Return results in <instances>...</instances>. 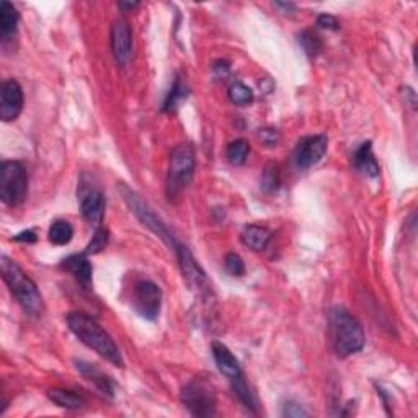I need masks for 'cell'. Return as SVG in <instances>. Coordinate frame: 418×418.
<instances>
[{
    "instance_id": "1",
    "label": "cell",
    "mask_w": 418,
    "mask_h": 418,
    "mask_svg": "<svg viewBox=\"0 0 418 418\" xmlns=\"http://www.w3.org/2000/svg\"><path fill=\"white\" fill-rule=\"evenodd\" d=\"M67 325L83 345L92 348L93 351L98 353L112 365L123 366V358L116 343L93 318L82 312H71L67 316Z\"/></svg>"
},
{
    "instance_id": "2",
    "label": "cell",
    "mask_w": 418,
    "mask_h": 418,
    "mask_svg": "<svg viewBox=\"0 0 418 418\" xmlns=\"http://www.w3.org/2000/svg\"><path fill=\"white\" fill-rule=\"evenodd\" d=\"M0 267H2L4 281L7 283L10 292H12L18 304L22 306L25 314L32 317H41L44 314V301L36 283L8 257H2Z\"/></svg>"
},
{
    "instance_id": "3",
    "label": "cell",
    "mask_w": 418,
    "mask_h": 418,
    "mask_svg": "<svg viewBox=\"0 0 418 418\" xmlns=\"http://www.w3.org/2000/svg\"><path fill=\"white\" fill-rule=\"evenodd\" d=\"M330 338L333 350L340 358L361 351L366 342L360 321L345 307H333L330 311Z\"/></svg>"
},
{
    "instance_id": "4",
    "label": "cell",
    "mask_w": 418,
    "mask_h": 418,
    "mask_svg": "<svg viewBox=\"0 0 418 418\" xmlns=\"http://www.w3.org/2000/svg\"><path fill=\"white\" fill-rule=\"evenodd\" d=\"M195 173V152L190 144L183 142L173 149L170 154L167 177V195L168 200L180 196L182 191L190 185Z\"/></svg>"
},
{
    "instance_id": "5",
    "label": "cell",
    "mask_w": 418,
    "mask_h": 418,
    "mask_svg": "<svg viewBox=\"0 0 418 418\" xmlns=\"http://www.w3.org/2000/svg\"><path fill=\"white\" fill-rule=\"evenodd\" d=\"M28 195V172L22 162L5 161L0 168V198L7 206H20Z\"/></svg>"
},
{
    "instance_id": "6",
    "label": "cell",
    "mask_w": 418,
    "mask_h": 418,
    "mask_svg": "<svg viewBox=\"0 0 418 418\" xmlns=\"http://www.w3.org/2000/svg\"><path fill=\"white\" fill-rule=\"evenodd\" d=\"M183 405L195 417L216 415V391L211 382L195 377L182 389Z\"/></svg>"
},
{
    "instance_id": "7",
    "label": "cell",
    "mask_w": 418,
    "mask_h": 418,
    "mask_svg": "<svg viewBox=\"0 0 418 418\" xmlns=\"http://www.w3.org/2000/svg\"><path fill=\"white\" fill-rule=\"evenodd\" d=\"M119 190H121L124 201H126V205L129 206V209H131V213L134 214V216H136L139 221H141L144 226L149 229V231H152L156 236L161 237L168 247H172L173 250H175L178 242L175 241V237L172 236V232L168 231L166 224L162 222V219L152 211L151 206H149L146 201H142L141 196H139L137 193L129 190L128 187L119 185Z\"/></svg>"
},
{
    "instance_id": "8",
    "label": "cell",
    "mask_w": 418,
    "mask_h": 418,
    "mask_svg": "<svg viewBox=\"0 0 418 418\" xmlns=\"http://www.w3.org/2000/svg\"><path fill=\"white\" fill-rule=\"evenodd\" d=\"M77 200L81 203V209L83 217L87 219L92 226H100L104 214V196L100 188L92 182L88 175H82L77 188Z\"/></svg>"
},
{
    "instance_id": "9",
    "label": "cell",
    "mask_w": 418,
    "mask_h": 418,
    "mask_svg": "<svg viewBox=\"0 0 418 418\" xmlns=\"http://www.w3.org/2000/svg\"><path fill=\"white\" fill-rule=\"evenodd\" d=\"M133 306L139 316L147 321H156L162 307V291L156 283L144 280L134 286Z\"/></svg>"
},
{
    "instance_id": "10",
    "label": "cell",
    "mask_w": 418,
    "mask_h": 418,
    "mask_svg": "<svg viewBox=\"0 0 418 418\" xmlns=\"http://www.w3.org/2000/svg\"><path fill=\"white\" fill-rule=\"evenodd\" d=\"M328 147V139L323 134H317V136H306L302 137L295 149V163L297 168L306 170L311 168L322 161V157L325 156Z\"/></svg>"
},
{
    "instance_id": "11",
    "label": "cell",
    "mask_w": 418,
    "mask_h": 418,
    "mask_svg": "<svg viewBox=\"0 0 418 418\" xmlns=\"http://www.w3.org/2000/svg\"><path fill=\"white\" fill-rule=\"evenodd\" d=\"M175 253L178 258V263H180L183 278L188 283V286L196 290L198 292H208L209 291V283L208 278L200 267V263L195 260V257L191 255V252L188 250V247L178 243L175 247Z\"/></svg>"
},
{
    "instance_id": "12",
    "label": "cell",
    "mask_w": 418,
    "mask_h": 418,
    "mask_svg": "<svg viewBox=\"0 0 418 418\" xmlns=\"http://www.w3.org/2000/svg\"><path fill=\"white\" fill-rule=\"evenodd\" d=\"M23 109V90L20 83L13 79L4 82L2 98H0V118L2 121L10 123L18 118Z\"/></svg>"
},
{
    "instance_id": "13",
    "label": "cell",
    "mask_w": 418,
    "mask_h": 418,
    "mask_svg": "<svg viewBox=\"0 0 418 418\" xmlns=\"http://www.w3.org/2000/svg\"><path fill=\"white\" fill-rule=\"evenodd\" d=\"M112 51L118 64L126 66L133 51V33L126 20L119 18L112 27Z\"/></svg>"
},
{
    "instance_id": "14",
    "label": "cell",
    "mask_w": 418,
    "mask_h": 418,
    "mask_svg": "<svg viewBox=\"0 0 418 418\" xmlns=\"http://www.w3.org/2000/svg\"><path fill=\"white\" fill-rule=\"evenodd\" d=\"M64 270L71 273V275L76 278L79 285H81L83 290H90L92 288V265L90 262L87 260L86 255H71L67 257L66 260L62 262L61 265Z\"/></svg>"
},
{
    "instance_id": "15",
    "label": "cell",
    "mask_w": 418,
    "mask_h": 418,
    "mask_svg": "<svg viewBox=\"0 0 418 418\" xmlns=\"http://www.w3.org/2000/svg\"><path fill=\"white\" fill-rule=\"evenodd\" d=\"M213 356L216 361V366L224 376H227L229 379L238 377L242 375L241 365H238L237 358L232 355L231 350L222 343H213Z\"/></svg>"
},
{
    "instance_id": "16",
    "label": "cell",
    "mask_w": 418,
    "mask_h": 418,
    "mask_svg": "<svg viewBox=\"0 0 418 418\" xmlns=\"http://www.w3.org/2000/svg\"><path fill=\"white\" fill-rule=\"evenodd\" d=\"M77 370L81 371V375L88 379L90 382H93L98 389H100L102 394L108 396V397H113V382L109 381V377L102 372L95 365H90V363H83V361H77Z\"/></svg>"
},
{
    "instance_id": "17",
    "label": "cell",
    "mask_w": 418,
    "mask_h": 418,
    "mask_svg": "<svg viewBox=\"0 0 418 418\" xmlns=\"http://www.w3.org/2000/svg\"><path fill=\"white\" fill-rule=\"evenodd\" d=\"M353 163L358 170L366 173L370 177L379 175V166H377L375 154H372V146L370 141L363 142L360 147L356 149L355 156H353Z\"/></svg>"
},
{
    "instance_id": "18",
    "label": "cell",
    "mask_w": 418,
    "mask_h": 418,
    "mask_svg": "<svg viewBox=\"0 0 418 418\" xmlns=\"http://www.w3.org/2000/svg\"><path fill=\"white\" fill-rule=\"evenodd\" d=\"M242 242L243 245L252 248V250L260 252L265 250L268 242L271 238V232L268 231L267 227L263 226H257V224H250L242 231Z\"/></svg>"
},
{
    "instance_id": "19",
    "label": "cell",
    "mask_w": 418,
    "mask_h": 418,
    "mask_svg": "<svg viewBox=\"0 0 418 418\" xmlns=\"http://www.w3.org/2000/svg\"><path fill=\"white\" fill-rule=\"evenodd\" d=\"M18 20L20 15L17 8L10 2H7V0H4V2L0 4V34H2L4 41H7V39L17 32Z\"/></svg>"
},
{
    "instance_id": "20",
    "label": "cell",
    "mask_w": 418,
    "mask_h": 418,
    "mask_svg": "<svg viewBox=\"0 0 418 418\" xmlns=\"http://www.w3.org/2000/svg\"><path fill=\"white\" fill-rule=\"evenodd\" d=\"M48 397L54 404L67 410H79L86 407V399L79 396L77 392L69 389H51L48 392Z\"/></svg>"
},
{
    "instance_id": "21",
    "label": "cell",
    "mask_w": 418,
    "mask_h": 418,
    "mask_svg": "<svg viewBox=\"0 0 418 418\" xmlns=\"http://www.w3.org/2000/svg\"><path fill=\"white\" fill-rule=\"evenodd\" d=\"M49 242H53L54 245H67L74 237V227L71 222L64 221V219H58L51 224L48 231Z\"/></svg>"
},
{
    "instance_id": "22",
    "label": "cell",
    "mask_w": 418,
    "mask_h": 418,
    "mask_svg": "<svg viewBox=\"0 0 418 418\" xmlns=\"http://www.w3.org/2000/svg\"><path fill=\"white\" fill-rule=\"evenodd\" d=\"M232 381V391L234 394H236L238 397V400L242 402L243 407L248 410L255 412L257 405H255V399H253V394L250 391V387H248V384L245 382V379H243V375H241L238 377H234Z\"/></svg>"
},
{
    "instance_id": "23",
    "label": "cell",
    "mask_w": 418,
    "mask_h": 418,
    "mask_svg": "<svg viewBox=\"0 0 418 418\" xmlns=\"http://www.w3.org/2000/svg\"><path fill=\"white\" fill-rule=\"evenodd\" d=\"M187 95H188V88L185 87V82H182V79L177 77L170 88V92H168L166 102H163L162 109L163 112H173V109L178 107V103H180Z\"/></svg>"
},
{
    "instance_id": "24",
    "label": "cell",
    "mask_w": 418,
    "mask_h": 418,
    "mask_svg": "<svg viewBox=\"0 0 418 418\" xmlns=\"http://www.w3.org/2000/svg\"><path fill=\"white\" fill-rule=\"evenodd\" d=\"M248 152H250V146H248L245 139H237V141L229 144L226 156L229 162L234 163V166H242L247 161Z\"/></svg>"
},
{
    "instance_id": "25",
    "label": "cell",
    "mask_w": 418,
    "mask_h": 418,
    "mask_svg": "<svg viewBox=\"0 0 418 418\" xmlns=\"http://www.w3.org/2000/svg\"><path fill=\"white\" fill-rule=\"evenodd\" d=\"M280 167L276 163H267L262 175V190L265 193H275L280 187Z\"/></svg>"
},
{
    "instance_id": "26",
    "label": "cell",
    "mask_w": 418,
    "mask_h": 418,
    "mask_svg": "<svg viewBox=\"0 0 418 418\" xmlns=\"http://www.w3.org/2000/svg\"><path fill=\"white\" fill-rule=\"evenodd\" d=\"M229 100H231L234 104L243 107V104H248L253 102V92L245 86V83L236 82L229 87Z\"/></svg>"
},
{
    "instance_id": "27",
    "label": "cell",
    "mask_w": 418,
    "mask_h": 418,
    "mask_svg": "<svg viewBox=\"0 0 418 418\" xmlns=\"http://www.w3.org/2000/svg\"><path fill=\"white\" fill-rule=\"evenodd\" d=\"M299 44H301L302 49H304L306 54L309 58H316L322 49L321 39H318V36H316V34L311 33V32H304L301 34Z\"/></svg>"
},
{
    "instance_id": "28",
    "label": "cell",
    "mask_w": 418,
    "mask_h": 418,
    "mask_svg": "<svg viewBox=\"0 0 418 418\" xmlns=\"http://www.w3.org/2000/svg\"><path fill=\"white\" fill-rule=\"evenodd\" d=\"M108 231L104 227H98L95 236L92 237L90 243L87 245L86 255H95V253H100L104 247L108 245Z\"/></svg>"
},
{
    "instance_id": "29",
    "label": "cell",
    "mask_w": 418,
    "mask_h": 418,
    "mask_svg": "<svg viewBox=\"0 0 418 418\" xmlns=\"http://www.w3.org/2000/svg\"><path fill=\"white\" fill-rule=\"evenodd\" d=\"M224 267H226V271L231 276H242L245 273V265H243L242 258L237 253H227L226 258H224Z\"/></svg>"
},
{
    "instance_id": "30",
    "label": "cell",
    "mask_w": 418,
    "mask_h": 418,
    "mask_svg": "<svg viewBox=\"0 0 418 418\" xmlns=\"http://www.w3.org/2000/svg\"><path fill=\"white\" fill-rule=\"evenodd\" d=\"M258 139H260L262 144H265V146L273 147L280 141V134L273 128H263L260 129V133H258Z\"/></svg>"
},
{
    "instance_id": "31",
    "label": "cell",
    "mask_w": 418,
    "mask_h": 418,
    "mask_svg": "<svg viewBox=\"0 0 418 418\" xmlns=\"http://www.w3.org/2000/svg\"><path fill=\"white\" fill-rule=\"evenodd\" d=\"M283 417H307V412L302 409L296 402H288L286 405H283Z\"/></svg>"
},
{
    "instance_id": "32",
    "label": "cell",
    "mask_w": 418,
    "mask_h": 418,
    "mask_svg": "<svg viewBox=\"0 0 418 418\" xmlns=\"http://www.w3.org/2000/svg\"><path fill=\"white\" fill-rule=\"evenodd\" d=\"M317 27L327 28V29H338V20L328 13H322L317 17Z\"/></svg>"
},
{
    "instance_id": "33",
    "label": "cell",
    "mask_w": 418,
    "mask_h": 418,
    "mask_svg": "<svg viewBox=\"0 0 418 418\" xmlns=\"http://www.w3.org/2000/svg\"><path fill=\"white\" fill-rule=\"evenodd\" d=\"M13 241L33 243V242H36V236H34V232H33V231H23V232L17 234V236L13 237Z\"/></svg>"
},
{
    "instance_id": "34",
    "label": "cell",
    "mask_w": 418,
    "mask_h": 418,
    "mask_svg": "<svg viewBox=\"0 0 418 418\" xmlns=\"http://www.w3.org/2000/svg\"><path fill=\"white\" fill-rule=\"evenodd\" d=\"M119 5H121V7H124V8H129V10H131V8H134V7H137L139 4H136V2H134V4H123V2H121Z\"/></svg>"
}]
</instances>
